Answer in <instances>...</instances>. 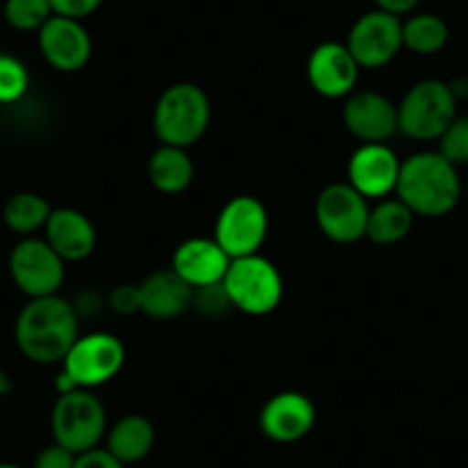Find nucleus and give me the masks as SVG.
I'll use <instances>...</instances> for the list:
<instances>
[{"mask_svg":"<svg viewBox=\"0 0 468 468\" xmlns=\"http://www.w3.org/2000/svg\"><path fill=\"white\" fill-rule=\"evenodd\" d=\"M457 117V97L450 83L418 80L398 103V132L413 141H439Z\"/></svg>","mask_w":468,"mask_h":468,"instance_id":"4","label":"nucleus"},{"mask_svg":"<svg viewBox=\"0 0 468 468\" xmlns=\"http://www.w3.org/2000/svg\"><path fill=\"white\" fill-rule=\"evenodd\" d=\"M74 468H127L124 463L117 462L106 448H94L90 452H83L76 457Z\"/></svg>","mask_w":468,"mask_h":468,"instance_id":"32","label":"nucleus"},{"mask_svg":"<svg viewBox=\"0 0 468 468\" xmlns=\"http://www.w3.org/2000/svg\"><path fill=\"white\" fill-rule=\"evenodd\" d=\"M413 218H416V214L398 196L384 197L379 205L370 207L366 237L372 244L393 246L411 232Z\"/></svg>","mask_w":468,"mask_h":468,"instance_id":"22","label":"nucleus"},{"mask_svg":"<svg viewBox=\"0 0 468 468\" xmlns=\"http://www.w3.org/2000/svg\"><path fill=\"white\" fill-rule=\"evenodd\" d=\"M108 431L106 407L88 388L58 395L51 409V434L56 443L74 454L101 448Z\"/></svg>","mask_w":468,"mask_h":468,"instance_id":"5","label":"nucleus"},{"mask_svg":"<svg viewBox=\"0 0 468 468\" xmlns=\"http://www.w3.org/2000/svg\"><path fill=\"white\" fill-rule=\"evenodd\" d=\"M30 76L24 62L15 56L0 53V103H15L28 92Z\"/></svg>","mask_w":468,"mask_h":468,"instance_id":"26","label":"nucleus"},{"mask_svg":"<svg viewBox=\"0 0 468 468\" xmlns=\"http://www.w3.org/2000/svg\"><path fill=\"white\" fill-rule=\"evenodd\" d=\"M370 205L349 182L328 184L314 202V220L319 232L335 244H356L366 239Z\"/></svg>","mask_w":468,"mask_h":468,"instance_id":"7","label":"nucleus"},{"mask_svg":"<svg viewBox=\"0 0 468 468\" xmlns=\"http://www.w3.org/2000/svg\"><path fill=\"white\" fill-rule=\"evenodd\" d=\"M0 468H24L19 463H12V462H0Z\"/></svg>","mask_w":468,"mask_h":468,"instance_id":"35","label":"nucleus"},{"mask_svg":"<svg viewBox=\"0 0 468 468\" xmlns=\"http://www.w3.org/2000/svg\"><path fill=\"white\" fill-rule=\"evenodd\" d=\"M127 363L124 342L112 333H88L79 335L69 351H67L62 370L74 379L79 388H97L108 384L122 372Z\"/></svg>","mask_w":468,"mask_h":468,"instance_id":"9","label":"nucleus"},{"mask_svg":"<svg viewBox=\"0 0 468 468\" xmlns=\"http://www.w3.org/2000/svg\"><path fill=\"white\" fill-rule=\"evenodd\" d=\"M317 409L308 395L282 390L271 395L260 411V431L273 443H296L313 431Z\"/></svg>","mask_w":468,"mask_h":468,"instance_id":"15","label":"nucleus"},{"mask_svg":"<svg viewBox=\"0 0 468 468\" xmlns=\"http://www.w3.org/2000/svg\"><path fill=\"white\" fill-rule=\"evenodd\" d=\"M5 21L21 33H37L53 16L48 0H5Z\"/></svg>","mask_w":468,"mask_h":468,"instance_id":"25","label":"nucleus"},{"mask_svg":"<svg viewBox=\"0 0 468 468\" xmlns=\"http://www.w3.org/2000/svg\"><path fill=\"white\" fill-rule=\"evenodd\" d=\"M223 287L232 308L250 317L271 314L281 305L285 292L278 267L260 253L232 260Z\"/></svg>","mask_w":468,"mask_h":468,"instance_id":"6","label":"nucleus"},{"mask_svg":"<svg viewBox=\"0 0 468 468\" xmlns=\"http://www.w3.org/2000/svg\"><path fill=\"white\" fill-rule=\"evenodd\" d=\"M37 44L47 65L62 74L80 71L92 58V37L79 19L53 15L37 30Z\"/></svg>","mask_w":468,"mask_h":468,"instance_id":"13","label":"nucleus"},{"mask_svg":"<svg viewBox=\"0 0 468 468\" xmlns=\"http://www.w3.org/2000/svg\"><path fill=\"white\" fill-rule=\"evenodd\" d=\"M53 207L48 205L47 197L37 196V193L21 191L15 193L10 200L3 207V220L12 232L21 234V237H33L35 232L44 229L48 216H51Z\"/></svg>","mask_w":468,"mask_h":468,"instance_id":"23","label":"nucleus"},{"mask_svg":"<svg viewBox=\"0 0 468 468\" xmlns=\"http://www.w3.org/2000/svg\"><path fill=\"white\" fill-rule=\"evenodd\" d=\"M10 390H12V381H10V377H7L5 372L0 370V395L10 393Z\"/></svg>","mask_w":468,"mask_h":468,"instance_id":"34","label":"nucleus"},{"mask_svg":"<svg viewBox=\"0 0 468 468\" xmlns=\"http://www.w3.org/2000/svg\"><path fill=\"white\" fill-rule=\"evenodd\" d=\"M44 239L65 262H83L94 253L97 229L83 211L58 207L44 225Z\"/></svg>","mask_w":468,"mask_h":468,"instance_id":"18","label":"nucleus"},{"mask_svg":"<svg viewBox=\"0 0 468 468\" xmlns=\"http://www.w3.org/2000/svg\"><path fill=\"white\" fill-rule=\"evenodd\" d=\"M79 340V310L60 294L28 299L15 322V342L28 361L62 363Z\"/></svg>","mask_w":468,"mask_h":468,"instance_id":"1","label":"nucleus"},{"mask_svg":"<svg viewBox=\"0 0 468 468\" xmlns=\"http://www.w3.org/2000/svg\"><path fill=\"white\" fill-rule=\"evenodd\" d=\"M448 24L441 16L422 12L402 21V47L416 56H436L448 44Z\"/></svg>","mask_w":468,"mask_h":468,"instance_id":"24","label":"nucleus"},{"mask_svg":"<svg viewBox=\"0 0 468 468\" xmlns=\"http://www.w3.org/2000/svg\"><path fill=\"white\" fill-rule=\"evenodd\" d=\"M269 234V211L253 196H237L223 205L216 216L214 239L229 260L260 253Z\"/></svg>","mask_w":468,"mask_h":468,"instance_id":"8","label":"nucleus"},{"mask_svg":"<svg viewBox=\"0 0 468 468\" xmlns=\"http://www.w3.org/2000/svg\"><path fill=\"white\" fill-rule=\"evenodd\" d=\"M48 3H51L53 15L83 21L101 7L103 0H48Z\"/></svg>","mask_w":468,"mask_h":468,"instance_id":"31","label":"nucleus"},{"mask_svg":"<svg viewBox=\"0 0 468 468\" xmlns=\"http://www.w3.org/2000/svg\"><path fill=\"white\" fill-rule=\"evenodd\" d=\"M439 154L452 165H468V115L454 117L452 124L439 138Z\"/></svg>","mask_w":468,"mask_h":468,"instance_id":"27","label":"nucleus"},{"mask_svg":"<svg viewBox=\"0 0 468 468\" xmlns=\"http://www.w3.org/2000/svg\"><path fill=\"white\" fill-rule=\"evenodd\" d=\"M346 48L361 69H381L402 51V19L384 10L358 16L346 35Z\"/></svg>","mask_w":468,"mask_h":468,"instance_id":"11","label":"nucleus"},{"mask_svg":"<svg viewBox=\"0 0 468 468\" xmlns=\"http://www.w3.org/2000/svg\"><path fill=\"white\" fill-rule=\"evenodd\" d=\"M193 305H196L200 313L209 314V317H216V314H223L225 310L232 308L228 299V292H225L223 282H216V285L200 287L193 294Z\"/></svg>","mask_w":468,"mask_h":468,"instance_id":"28","label":"nucleus"},{"mask_svg":"<svg viewBox=\"0 0 468 468\" xmlns=\"http://www.w3.org/2000/svg\"><path fill=\"white\" fill-rule=\"evenodd\" d=\"M345 129L361 143H386L398 133V103L375 90H354L342 106Z\"/></svg>","mask_w":468,"mask_h":468,"instance_id":"12","label":"nucleus"},{"mask_svg":"<svg viewBox=\"0 0 468 468\" xmlns=\"http://www.w3.org/2000/svg\"><path fill=\"white\" fill-rule=\"evenodd\" d=\"M147 177L152 186L165 196L186 191L196 177V165H193L191 154L184 147L161 145L147 164Z\"/></svg>","mask_w":468,"mask_h":468,"instance_id":"21","label":"nucleus"},{"mask_svg":"<svg viewBox=\"0 0 468 468\" xmlns=\"http://www.w3.org/2000/svg\"><path fill=\"white\" fill-rule=\"evenodd\" d=\"M418 3H420V0H375L377 10H384L388 12V15L399 16V19H402L404 15H411L418 7Z\"/></svg>","mask_w":468,"mask_h":468,"instance_id":"33","label":"nucleus"},{"mask_svg":"<svg viewBox=\"0 0 468 468\" xmlns=\"http://www.w3.org/2000/svg\"><path fill=\"white\" fill-rule=\"evenodd\" d=\"M229 262V255L220 249L214 237H191L175 249L170 269L193 290H200L223 282Z\"/></svg>","mask_w":468,"mask_h":468,"instance_id":"17","label":"nucleus"},{"mask_svg":"<svg viewBox=\"0 0 468 468\" xmlns=\"http://www.w3.org/2000/svg\"><path fill=\"white\" fill-rule=\"evenodd\" d=\"M305 74L317 94L326 99H346L356 90L361 67L354 60L346 44L322 42L310 53Z\"/></svg>","mask_w":468,"mask_h":468,"instance_id":"16","label":"nucleus"},{"mask_svg":"<svg viewBox=\"0 0 468 468\" xmlns=\"http://www.w3.org/2000/svg\"><path fill=\"white\" fill-rule=\"evenodd\" d=\"M108 305L112 313L124 314V317L141 313V287L132 285V282L117 285L108 296Z\"/></svg>","mask_w":468,"mask_h":468,"instance_id":"29","label":"nucleus"},{"mask_svg":"<svg viewBox=\"0 0 468 468\" xmlns=\"http://www.w3.org/2000/svg\"><path fill=\"white\" fill-rule=\"evenodd\" d=\"M395 196L416 216L441 218L448 216L462 197L457 165L439 152H418L402 161Z\"/></svg>","mask_w":468,"mask_h":468,"instance_id":"2","label":"nucleus"},{"mask_svg":"<svg viewBox=\"0 0 468 468\" xmlns=\"http://www.w3.org/2000/svg\"><path fill=\"white\" fill-rule=\"evenodd\" d=\"M76 457H79V454H74L71 450L62 448L60 443L53 441L51 445L39 450L37 457H35L33 468H74Z\"/></svg>","mask_w":468,"mask_h":468,"instance_id":"30","label":"nucleus"},{"mask_svg":"<svg viewBox=\"0 0 468 468\" xmlns=\"http://www.w3.org/2000/svg\"><path fill=\"white\" fill-rule=\"evenodd\" d=\"M106 445L103 448L112 454L120 463L132 466L150 457L156 443V431L150 418L141 413H127L117 422H112L106 431Z\"/></svg>","mask_w":468,"mask_h":468,"instance_id":"20","label":"nucleus"},{"mask_svg":"<svg viewBox=\"0 0 468 468\" xmlns=\"http://www.w3.org/2000/svg\"><path fill=\"white\" fill-rule=\"evenodd\" d=\"M211 122V103L205 90L196 83H175L161 92L152 112V127L161 145H196Z\"/></svg>","mask_w":468,"mask_h":468,"instance_id":"3","label":"nucleus"},{"mask_svg":"<svg viewBox=\"0 0 468 468\" xmlns=\"http://www.w3.org/2000/svg\"><path fill=\"white\" fill-rule=\"evenodd\" d=\"M402 161L386 143H361L346 164V179L363 197H388L395 193Z\"/></svg>","mask_w":468,"mask_h":468,"instance_id":"14","label":"nucleus"},{"mask_svg":"<svg viewBox=\"0 0 468 468\" xmlns=\"http://www.w3.org/2000/svg\"><path fill=\"white\" fill-rule=\"evenodd\" d=\"M141 313L150 319H175L193 308V290L173 269L150 273L141 282Z\"/></svg>","mask_w":468,"mask_h":468,"instance_id":"19","label":"nucleus"},{"mask_svg":"<svg viewBox=\"0 0 468 468\" xmlns=\"http://www.w3.org/2000/svg\"><path fill=\"white\" fill-rule=\"evenodd\" d=\"M7 267L15 285L28 299L53 296L65 285L67 262L47 244L44 237H24L12 249Z\"/></svg>","mask_w":468,"mask_h":468,"instance_id":"10","label":"nucleus"}]
</instances>
